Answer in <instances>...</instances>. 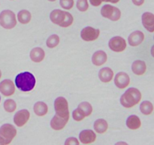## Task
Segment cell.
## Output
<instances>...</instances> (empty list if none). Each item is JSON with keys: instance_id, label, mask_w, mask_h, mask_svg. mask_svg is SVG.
Wrapping results in <instances>:
<instances>
[{"instance_id": "obj_1", "label": "cell", "mask_w": 154, "mask_h": 145, "mask_svg": "<svg viewBox=\"0 0 154 145\" xmlns=\"http://www.w3.org/2000/svg\"><path fill=\"white\" fill-rule=\"evenodd\" d=\"M36 80L33 74L29 72H24L18 74L15 78V83L18 89L24 92H30L34 89Z\"/></svg>"}, {"instance_id": "obj_2", "label": "cell", "mask_w": 154, "mask_h": 145, "mask_svg": "<svg viewBox=\"0 0 154 145\" xmlns=\"http://www.w3.org/2000/svg\"><path fill=\"white\" fill-rule=\"evenodd\" d=\"M51 21L54 24H57L62 27H68L73 23V16L69 12L64 11L60 9L52 11L50 14Z\"/></svg>"}, {"instance_id": "obj_3", "label": "cell", "mask_w": 154, "mask_h": 145, "mask_svg": "<svg viewBox=\"0 0 154 145\" xmlns=\"http://www.w3.org/2000/svg\"><path fill=\"white\" fill-rule=\"evenodd\" d=\"M141 93L135 88H130L120 98V103L126 108H131L140 102Z\"/></svg>"}, {"instance_id": "obj_4", "label": "cell", "mask_w": 154, "mask_h": 145, "mask_svg": "<svg viewBox=\"0 0 154 145\" xmlns=\"http://www.w3.org/2000/svg\"><path fill=\"white\" fill-rule=\"evenodd\" d=\"M0 25L5 29L11 30L17 25L16 15L12 11L5 10L0 14Z\"/></svg>"}, {"instance_id": "obj_5", "label": "cell", "mask_w": 154, "mask_h": 145, "mask_svg": "<svg viewBox=\"0 0 154 145\" xmlns=\"http://www.w3.org/2000/svg\"><path fill=\"white\" fill-rule=\"evenodd\" d=\"M16 134V128L11 124H4L0 128V137L2 139L5 145L10 143Z\"/></svg>"}, {"instance_id": "obj_6", "label": "cell", "mask_w": 154, "mask_h": 145, "mask_svg": "<svg viewBox=\"0 0 154 145\" xmlns=\"http://www.w3.org/2000/svg\"><path fill=\"white\" fill-rule=\"evenodd\" d=\"M54 108L56 114L61 117L69 119V104L67 100L63 97H59L54 101Z\"/></svg>"}, {"instance_id": "obj_7", "label": "cell", "mask_w": 154, "mask_h": 145, "mask_svg": "<svg viewBox=\"0 0 154 145\" xmlns=\"http://www.w3.org/2000/svg\"><path fill=\"white\" fill-rule=\"evenodd\" d=\"M101 14L102 17L113 21H117L121 17V11L117 7L111 5H105L101 9Z\"/></svg>"}, {"instance_id": "obj_8", "label": "cell", "mask_w": 154, "mask_h": 145, "mask_svg": "<svg viewBox=\"0 0 154 145\" xmlns=\"http://www.w3.org/2000/svg\"><path fill=\"white\" fill-rule=\"evenodd\" d=\"M100 34L99 29H95L92 27H87L81 32V39L86 42H92L98 39Z\"/></svg>"}, {"instance_id": "obj_9", "label": "cell", "mask_w": 154, "mask_h": 145, "mask_svg": "<svg viewBox=\"0 0 154 145\" xmlns=\"http://www.w3.org/2000/svg\"><path fill=\"white\" fill-rule=\"evenodd\" d=\"M108 46L112 51L115 52H122L126 48V42L120 36H114L110 39Z\"/></svg>"}, {"instance_id": "obj_10", "label": "cell", "mask_w": 154, "mask_h": 145, "mask_svg": "<svg viewBox=\"0 0 154 145\" xmlns=\"http://www.w3.org/2000/svg\"><path fill=\"white\" fill-rule=\"evenodd\" d=\"M30 117L29 112L27 110H21L17 112L14 117V122L18 127H22L28 122Z\"/></svg>"}, {"instance_id": "obj_11", "label": "cell", "mask_w": 154, "mask_h": 145, "mask_svg": "<svg viewBox=\"0 0 154 145\" xmlns=\"http://www.w3.org/2000/svg\"><path fill=\"white\" fill-rule=\"evenodd\" d=\"M114 83L119 89H125L130 83V78L126 72H120L116 75L115 79H114Z\"/></svg>"}, {"instance_id": "obj_12", "label": "cell", "mask_w": 154, "mask_h": 145, "mask_svg": "<svg viewBox=\"0 0 154 145\" xmlns=\"http://www.w3.org/2000/svg\"><path fill=\"white\" fill-rule=\"evenodd\" d=\"M0 92L6 97L11 96L15 92L14 82L10 79H5L0 82Z\"/></svg>"}, {"instance_id": "obj_13", "label": "cell", "mask_w": 154, "mask_h": 145, "mask_svg": "<svg viewBox=\"0 0 154 145\" xmlns=\"http://www.w3.org/2000/svg\"><path fill=\"white\" fill-rule=\"evenodd\" d=\"M80 141L84 144L92 143L96 140V134L93 130L87 129L81 131L79 134Z\"/></svg>"}, {"instance_id": "obj_14", "label": "cell", "mask_w": 154, "mask_h": 145, "mask_svg": "<svg viewBox=\"0 0 154 145\" xmlns=\"http://www.w3.org/2000/svg\"><path fill=\"white\" fill-rule=\"evenodd\" d=\"M142 24L147 31L154 32V14L150 12H145L142 15Z\"/></svg>"}, {"instance_id": "obj_15", "label": "cell", "mask_w": 154, "mask_h": 145, "mask_svg": "<svg viewBox=\"0 0 154 145\" xmlns=\"http://www.w3.org/2000/svg\"><path fill=\"white\" fill-rule=\"evenodd\" d=\"M144 39V34L141 31L136 30L129 35L128 38L129 44L131 46H138L143 42Z\"/></svg>"}, {"instance_id": "obj_16", "label": "cell", "mask_w": 154, "mask_h": 145, "mask_svg": "<svg viewBox=\"0 0 154 145\" xmlns=\"http://www.w3.org/2000/svg\"><path fill=\"white\" fill-rule=\"evenodd\" d=\"M68 121H69V119L61 117V116L56 114L55 116L53 117V119H51V126L53 129L59 131V130L63 129V128L66 126Z\"/></svg>"}, {"instance_id": "obj_17", "label": "cell", "mask_w": 154, "mask_h": 145, "mask_svg": "<svg viewBox=\"0 0 154 145\" xmlns=\"http://www.w3.org/2000/svg\"><path fill=\"white\" fill-rule=\"evenodd\" d=\"M107 60H108V56L104 51H96L92 57V62L93 64L97 66L103 65L104 63H106Z\"/></svg>"}, {"instance_id": "obj_18", "label": "cell", "mask_w": 154, "mask_h": 145, "mask_svg": "<svg viewBox=\"0 0 154 145\" xmlns=\"http://www.w3.org/2000/svg\"><path fill=\"white\" fill-rule=\"evenodd\" d=\"M29 56L30 58L33 62L39 63V62L42 61L44 60L45 57V51L42 48L36 47V48L32 49V51H30Z\"/></svg>"}, {"instance_id": "obj_19", "label": "cell", "mask_w": 154, "mask_h": 145, "mask_svg": "<svg viewBox=\"0 0 154 145\" xmlns=\"http://www.w3.org/2000/svg\"><path fill=\"white\" fill-rule=\"evenodd\" d=\"M146 69H147V66H146L145 62L143 61V60H135L132 65V72L136 75H143L146 72Z\"/></svg>"}, {"instance_id": "obj_20", "label": "cell", "mask_w": 154, "mask_h": 145, "mask_svg": "<svg viewBox=\"0 0 154 145\" xmlns=\"http://www.w3.org/2000/svg\"><path fill=\"white\" fill-rule=\"evenodd\" d=\"M99 76L102 82H109L112 80L113 76H114V72L111 68L104 67L99 71Z\"/></svg>"}, {"instance_id": "obj_21", "label": "cell", "mask_w": 154, "mask_h": 145, "mask_svg": "<svg viewBox=\"0 0 154 145\" xmlns=\"http://www.w3.org/2000/svg\"><path fill=\"white\" fill-rule=\"evenodd\" d=\"M126 125L130 129H138L141 125V119L138 116H135V115H132L128 117L127 120H126Z\"/></svg>"}, {"instance_id": "obj_22", "label": "cell", "mask_w": 154, "mask_h": 145, "mask_svg": "<svg viewBox=\"0 0 154 145\" xmlns=\"http://www.w3.org/2000/svg\"><path fill=\"white\" fill-rule=\"evenodd\" d=\"M35 113L38 116H43L47 114L48 111V107L45 103L42 101H38L35 104L33 107Z\"/></svg>"}, {"instance_id": "obj_23", "label": "cell", "mask_w": 154, "mask_h": 145, "mask_svg": "<svg viewBox=\"0 0 154 145\" xmlns=\"http://www.w3.org/2000/svg\"><path fill=\"white\" fill-rule=\"evenodd\" d=\"M108 125L107 121L104 119H99L94 122V129L95 131L99 134H103L108 130Z\"/></svg>"}, {"instance_id": "obj_24", "label": "cell", "mask_w": 154, "mask_h": 145, "mask_svg": "<svg viewBox=\"0 0 154 145\" xmlns=\"http://www.w3.org/2000/svg\"><path fill=\"white\" fill-rule=\"evenodd\" d=\"M32 18L31 13L27 10H21L17 14V19L20 24H26L30 22Z\"/></svg>"}, {"instance_id": "obj_25", "label": "cell", "mask_w": 154, "mask_h": 145, "mask_svg": "<svg viewBox=\"0 0 154 145\" xmlns=\"http://www.w3.org/2000/svg\"><path fill=\"white\" fill-rule=\"evenodd\" d=\"M140 110L144 115H150L153 110V105L150 101H144L140 105Z\"/></svg>"}, {"instance_id": "obj_26", "label": "cell", "mask_w": 154, "mask_h": 145, "mask_svg": "<svg viewBox=\"0 0 154 145\" xmlns=\"http://www.w3.org/2000/svg\"><path fill=\"white\" fill-rule=\"evenodd\" d=\"M59 43H60V37L57 34L51 35L48 37L46 42L47 46L50 48H55L59 45Z\"/></svg>"}, {"instance_id": "obj_27", "label": "cell", "mask_w": 154, "mask_h": 145, "mask_svg": "<svg viewBox=\"0 0 154 145\" xmlns=\"http://www.w3.org/2000/svg\"><path fill=\"white\" fill-rule=\"evenodd\" d=\"M78 108L81 109L84 112L85 116H89L90 115H91L92 112H93V107H92V105L90 103L87 102V101L81 103L78 105Z\"/></svg>"}, {"instance_id": "obj_28", "label": "cell", "mask_w": 154, "mask_h": 145, "mask_svg": "<svg viewBox=\"0 0 154 145\" xmlns=\"http://www.w3.org/2000/svg\"><path fill=\"white\" fill-rule=\"evenodd\" d=\"M17 108V104L14 100L8 99L4 102V109L8 113H12Z\"/></svg>"}, {"instance_id": "obj_29", "label": "cell", "mask_w": 154, "mask_h": 145, "mask_svg": "<svg viewBox=\"0 0 154 145\" xmlns=\"http://www.w3.org/2000/svg\"><path fill=\"white\" fill-rule=\"evenodd\" d=\"M72 117H73V119H75V121L79 122V121L83 120L86 116L84 112H83L81 109H79L78 107V109L74 110L73 113H72Z\"/></svg>"}, {"instance_id": "obj_30", "label": "cell", "mask_w": 154, "mask_h": 145, "mask_svg": "<svg viewBox=\"0 0 154 145\" xmlns=\"http://www.w3.org/2000/svg\"><path fill=\"white\" fill-rule=\"evenodd\" d=\"M88 8L89 3L87 0H78V2H77V8L80 11H87Z\"/></svg>"}, {"instance_id": "obj_31", "label": "cell", "mask_w": 154, "mask_h": 145, "mask_svg": "<svg viewBox=\"0 0 154 145\" xmlns=\"http://www.w3.org/2000/svg\"><path fill=\"white\" fill-rule=\"evenodd\" d=\"M60 4L63 8L69 10L74 5V0H60Z\"/></svg>"}, {"instance_id": "obj_32", "label": "cell", "mask_w": 154, "mask_h": 145, "mask_svg": "<svg viewBox=\"0 0 154 145\" xmlns=\"http://www.w3.org/2000/svg\"><path fill=\"white\" fill-rule=\"evenodd\" d=\"M79 141L78 140V139L75 138V137H69L67 140L65 142V144H75V145H79Z\"/></svg>"}, {"instance_id": "obj_33", "label": "cell", "mask_w": 154, "mask_h": 145, "mask_svg": "<svg viewBox=\"0 0 154 145\" xmlns=\"http://www.w3.org/2000/svg\"><path fill=\"white\" fill-rule=\"evenodd\" d=\"M102 2H108V0H90V2L92 5L97 7L102 3Z\"/></svg>"}, {"instance_id": "obj_34", "label": "cell", "mask_w": 154, "mask_h": 145, "mask_svg": "<svg viewBox=\"0 0 154 145\" xmlns=\"http://www.w3.org/2000/svg\"><path fill=\"white\" fill-rule=\"evenodd\" d=\"M132 2L134 5L137 6H141L144 4V0H132Z\"/></svg>"}, {"instance_id": "obj_35", "label": "cell", "mask_w": 154, "mask_h": 145, "mask_svg": "<svg viewBox=\"0 0 154 145\" xmlns=\"http://www.w3.org/2000/svg\"><path fill=\"white\" fill-rule=\"evenodd\" d=\"M151 54H152V56L154 57V45L152 46V48H151Z\"/></svg>"}, {"instance_id": "obj_36", "label": "cell", "mask_w": 154, "mask_h": 145, "mask_svg": "<svg viewBox=\"0 0 154 145\" xmlns=\"http://www.w3.org/2000/svg\"><path fill=\"white\" fill-rule=\"evenodd\" d=\"M0 144L4 145V142H3L2 139V137H0Z\"/></svg>"}, {"instance_id": "obj_37", "label": "cell", "mask_w": 154, "mask_h": 145, "mask_svg": "<svg viewBox=\"0 0 154 145\" xmlns=\"http://www.w3.org/2000/svg\"><path fill=\"white\" fill-rule=\"evenodd\" d=\"M119 1H120V0H113L112 3H117Z\"/></svg>"}, {"instance_id": "obj_38", "label": "cell", "mask_w": 154, "mask_h": 145, "mask_svg": "<svg viewBox=\"0 0 154 145\" xmlns=\"http://www.w3.org/2000/svg\"><path fill=\"white\" fill-rule=\"evenodd\" d=\"M48 1H50V2H55L56 0H48Z\"/></svg>"}, {"instance_id": "obj_39", "label": "cell", "mask_w": 154, "mask_h": 145, "mask_svg": "<svg viewBox=\"0 0 154 145\" xmlns=\"http://www.w3.org/2000/svg\"><path fill=\"white\" fill-rule=\"evenodd\" d=\"M1 76H2V72L1 70H0V78H1Z\"/></svg>"}, {"instance_id": "obj_40", "label": "cell", "mask_w": 154, "mask_h": 145, "mask_svg": "<svg viewBox=\"0 0 154 145\" xmlns=\"http://www.w3.org/2000/svg\"><path fill=\"white\" fill-rule=\"evenodd\" d=\"M0 100H1V99H0Z\"/></svg>"}]
</instances>
